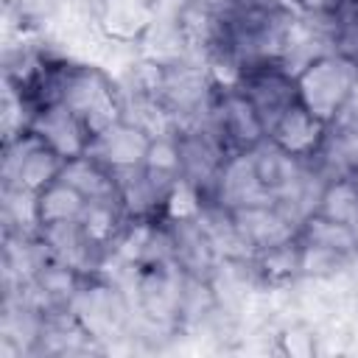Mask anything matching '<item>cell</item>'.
I'll return each instance as SVG.
<instances>
[{
  "label": "cell",
  "instance_id": "5bb4252c",
  "mask_svg": "<svg viewBox=\"0 0 358 358\" xmlns=\"http://www.w3.org/2000/svg\"><path fill=\"white\" fill-rule=\"evenodd\" d=\"M333 36V50L358 62V0H333L324 14Z\"/></svg>",
  "mask_w": 358,
  "mask_h": 358
},
{
  "label": "cell",
  "instance_id": "7c38bea8",
  "mask_svg": "<svg viewBox=\"0 0 358 358\" xmlns=\"http://www.w3.org/2000/svg\"><path fill=\"white\" fill-rule=\"evenodd\" d=\"M255 257V268L266 282H291L299 274H305V246L299 241V235L294 232L291 238L271 243L260 252H252Z\"/></svg>",
  "mask_w": 358,
  "mask_h": 358
},
{
  "label": "cell",
  "instance_id": "3957f363",
  "mask_svg": "<svg viewBox=\"0 0 358 358\" xmlns=\"http://www.w3.org/2000/svg\"><path fill=\"white\" fill-rule=\"evenodd\" d=\"M207 129L218 140L227 157L252 154L257 145L266 143V123L252 106V101L232 84H215L210 109H207Z\"/></svg>",
  "mask_w": 358,
  "mask_h": 358
},
{
  "label": "cell",
  "instance_id": "8fae6325",
  "mask_svg": "<svg viewBox=\"0 0 358 358\" xmlns=\"http://www.w3.org/2000/svg\"><path fill=\"white\" fill-rule=\"evenodd\" d=\"M31 131H36L53 151H59L64 159H76L81 154L90 151L92 140L87 134V129L81 126V120L62 103H53V106H45L39 109L36 115H31L28 126Z\"/></svg>",
  "mask_w": 358,
  "mask_h": 358
},
{
  "label": "cell",
  "instance_id": "52a82bcc",
  "mask_svg": "<svg viewBox=\"0 0 358 358\" xmlns=\"http://www.w3.org/2000/svg\"><path fill=\"white\" fill-rule=\"evenodd\" d=\"M151 140H154V131L148 126H143L140 120L123 117L92 140L90 154L98 157L109 171H115L123 179L143 165Z\"/></svg>",
  "mask_w": 358,
  "mask_h": 358
},
{
  "label": "cell",
  "instance_id": "2e32d148",
  "mask_svg": "<svg viewBox=\"0 0 358 358\" xmlns=\"http://www.w3.org/2000/svg\"><path fill=\"white\" fill-rule=\"evenodd\" d=\"M347 176H350V179H352V185L358 187V162H355V165H352V168L347 171Z\"/></svg>",
  "mask_w": 358,
  "mask_h": 358
},
{
  "label": "cell",
  "instance_id": "5b68a950",
  "mask_svg": "<svg viewBox=\"0 0 358 358\" xmlns=\"http://www.w3.org/2000/svg\"><path fill=\"white\" fill-rule=\"evenodd\" d=\"M232 84L252 101V106L257 109V115L266 123V134L268 126L296 103V87H294V73L282 59H260V62H249L243 64Z\"/></svg>",
  "mask_w": 358,
  "mask_h": 358
},
{
  "label": "cell",
  "instance_id": "9a60e30c",
  "mask_svg": "<svg viewBox=\"0 0 358 358\" xmlns=\"http://www.w3.org/2000/svg\"><path fill=\"white\" fill-rule=\"evenodd\" d=\"M294 8L299 11H308V14H316V17H324L327 8L333 6V0H288Z\"/></svg>",
  "mask_w": 358,
  "mask_h": 358
},
{
  "label": "cell",
  "instance_id": "ba28073f",
  "mask_svg": "<svg viewBox=\"0 0 358 358\" xmlns=\"http://www.w3.org/2000/svg\"><path fill=\"white\" fill-rule=\"evenodd\" d=\"M165 246L179 271L190 280H207L215 266V241L207 227L190 218H173L165 229Z\"/></svg>",
  "mask_w": 358,
  "mask_h": 358
},
{
  "label": "cell",
  "instance_id": "9c48e42d",
  "mask_svg": "<svg viewBox=\"0 0 358 358\" xmlns=\"http://www.w3.org/2000/svg\"><path fill=\"white\" fill-rule=\"evenodd\" d=\"M157 22V0H98L95 25L109 42L137 45Z\"/></svg>",
  "mask_w": 358,
  "mask_h": 358
},
{
  "label": "cell",
  "instance_id": "30bf717a",
  "mask_svg": "<svg viewBox=\"0 0 358 358\" xmlns=\"http://www.w3.org/2000/svg\"><path fill=\"white\" fill-rule=\"evenodd\" d=\"M87 204L90 199L73 182L59 176L31 199V221L39 229V235H48V232L78 224Z\"/></svg>",
  "mask_w": 358,
  "mask_h": 358
},
{
  "label": "cell",
  "instance_id": "277c9868",
  "mask_svg": "<svg viewBox=\"0 0 358 358\" xmlns=\"http://www.w3.org/2000/svg\"><path fill=\"white\" fill-rule=\"evenodd\" d=\"M64 157L53 151L36 131L20 129L17 134H8L6 140V157H3V176L6 185L28 199H34L42 187L56 182L64 171Z\"/></svg>",
  "mask_w": 358,
  "mask_h": 358
},
{
  "label": "cell",
  "instance_id": "8992f818",
  "mask_svg": "<svg viewBox=\"0 0 358 358\" xmlns=\"http://www.w3.org/2000/svg\"><path fill=\"white\" fill-rule=\"evenodd\" d=\"M330 129L327 123H322L319 117H313L308 109H302L299 103H294L291 109H285L271 126H268V134L266 140L280 148L282 154H288L291 159L296 162H316L327 137H330Z\"/></svg>",
  "mask_w": 358,
  "mask_h": 358
},
{
  "label": "cell",
  "instance_id": "4fadbf2b",
  "mask_svg": "<svg viewBox=\"0 0 358 358\" xmlns=\"http://www.w3.org/2000/svg\"><path fill=\"white\" fill-rule=\"evenodd\" d=\"M308 213H316L327 221H336V224H344L352 229V224L358 221V187L352 185V179L347 173L330 176L322 185V190Z\"/></svg>",
  "mask_w": 358,
  "mask_h": 358
},
{
  "label": "cell",
  "instance_id": "6da1fadb",
  "mask_svg": "<svg viewBox=\"0 0 358 358\" xmlns=\"http://www.w3.org/2000/svg\"><path fill=\"white\" fill-rule=\"evenodd\" d=\"M294 87L302 109L322 123L336 126L358 92V62L338 50L316 53L294 70Z\"/></svg>",
  "mask_w": 358,
  "mask_h": 358
},
{
  "label": "cell",
  "instance_id": "e0dca14e",
  "mask_svg": "<svg viewBox=\"0 0 358 358\" xmlns=\"http://www.w3.org/2000/svg\"><path fill=\"white\" fill-rule=\"evenodd\" d=\"M352 238H355V249H358V221L352 224Z\"/></svg>",
  "mask_w": 358,
  "mask_h": 358
},
{
  "label": "cell",
  "instance_id": "7a4b0ae2",
  "mask_svg": "<svg viewBox=\"0 0 358 358\" xmlns=\"http://www.w3.org/2000/svg\"><path fill=\"white\" fill-rule=\"evenodd\" d=\"M56 103L67 106L81 120L90 140H95L101 131H106L109 126L126 117V106L117 84L101 67H90V64L64 62Z\"/></svg>",
  "mask_w": 358,
  "mask_h": 358
}]
</instances>
